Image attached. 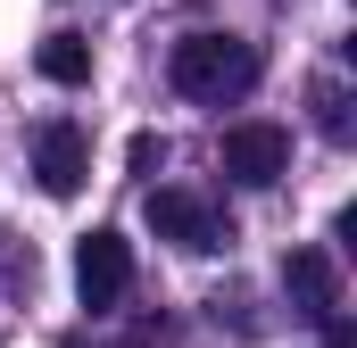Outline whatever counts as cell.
Returning <instances> with one entry per match:
<instances>
[{"label":"cell","mask_w":357,"mask_h":348,"mask_svg":"<svg viewBox=\"0 0 357 348\" xmlns=\"http://www.w3.org/2000/svg\"><path fill=\"white\" fill-rule=\"evenodd\" d=\"M150 232L175 241V249H216L225 241L216 216H208V199H191V191H150Z\"/></svg>","instance_id":"obj_5"},{"label":"cell","mask_w":357,"mask_h":348,"mask_svg":"<svg viewBox=\"0 0 357 348\" xmlns=\"http://www.w3.org/2000/svg\"><path fill=\"white\" fill-rule=\"evenodd\" d=\"M250 84H258V50L241 33H183L175 42V91L183 100L225 108V100H241Z\"/></svg>","instance_id":"obj_1"},{"label":"cell","mask_w":357,"mask_h":348,"mask_svg":"<svg viewBox=\"0 0 357 348\" xmlns=\"http://www.w3.org/2000/svg\"><path fill=\"white\" fill-rule=\"evenodd\" d=\"M33 174H42V191L50 199H75L84 191V174H91V141H84V125H42V141H33Z\"/></svg>","instance_id":"obj_4"},{"label":"cell","mask_w":357,"mask_h":348,"mask_svg":"<svg viewBox=\"0 0 357 348\" xmlns=\"http://www.w3.org/2000/svg\"><path fill=\"white\" fill-rule=\"evenodd\" d=\"M125 166H133V174L167 166V141H158V133H133V141H125Z\"/></svg>","instance_id":"obj_9"},{"label":"cell","mask_w":357,"mask_h":348,"mask_svg":"<svg viewBox=\"0 0 357 348\" xmlns=\"http://www.w3.org/2000/svg\"><path fill=\"white\" fill-rule=\"evenodd\" d=\"M125 282H133V241L108 232V224L84 232V241H75V299H84V307H116Z\"/></svg>","instance_id":"obj_3"},{"label":"cell","mask_w":357,"mask_h":348,"mask_svg":"<svg viewBox=\"0 0 357 348\" xmlns=\"http://www.w3.org/2000/svg\"><path fill=\"white\" fill-rule=\"evenodd\" d=\"M216 158H225V174H233L241 191H274V182L291 174V133L266 125V116H250V125H233V133L216 141Z\"/></svg>","instance_id":"obj_2"},{"label":"cell","mask_w":357,"mask_h":348,"mask_svg":"<svg viewBox=\"0 0 357 348\" xmlns=\"http://www.w3.org/2000/svg\"><path fill=\"white\" fill-rule=\"evenodd\" d=\"M42 75L50 84H91V42L84 33H50L42 42Z\"/></svg>","instance_id":"obj_7"},{"label":"cell","mask_w":357,"mask_h":348,"mask_svg":"<svg viewBox=\"0 0 357 348\" xmlns=\"http://www.w3.org/2000/svg\"><path fill=\"white\" fill-rule=\"evenodd\" d=\"M67 348H84V340H67Z\"/></svg>","instance_id":"obj_10"},{"label":"cell","mask_w":357,"mask_h":348,"mask_svg":"<svg viewBox=\"0 0 357 348\" xmlns=\"http://www.w3.org/2000/svg\"><path fill=\"white\" fill-rule=\"evenodd\" d=\"M316 125H324L333 141L349 133V100H341V84H316Z\"/></svg>","instance_id":"obj_8"},{"label":"cell","mask_w":357,"mask_h":348,"mask_svg":"<svg viewBox=\"0 0 357 348\" xmlns=\"http://www.w3.org/2000/svg\"><path fill=\"white\" fill-rule=\"evenodd\" d=\"M282 282H291V299H299L316 324H333V307H341V274H333V258H324V249H291Z\"/></svg>","instance_id":"obj_6"}]
</instances>
